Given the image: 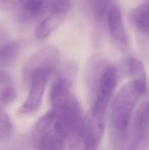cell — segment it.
I'll list each match as a JSON object with an SVG mask.
<instances>
[{
	"label": "cell",
	"instance_id": "cell-16",
	"mask_svg": "<svg viewBox=\"0 0 149 150\" xmlns=\"http://www.w3.org/2000/svg\"><path fill=\"white\" fill-rule=\"evenodd\" d=\"M98 139L95 137L91 130L85 124V131H84V138H83V150H97L98 146Z\"/></svg>",
	"mask_w": 149,
	"mask_h": 150
},
{
	"label": "cell",
	"instance_id": "cell-4",
	"mask_svg": "<svg viewBox=\"0 0 149 150\" xmlns=\"http://www.w3.org/2000/svg\"><path fill=\"white\" fill-rule=\"evenodd\" d=\"M59 63V52L52 45L43 46L36 50L23 67L22 76L24 83L28 85L34 77L49 75L56 69Z\"/></svg>",
	"mask_w": 149,
	"mask_h": 150
},
{
	"label": "cell",
	"instance_id": "cell-2",
	"mask_svg": "<svg viewBox=\"0 0 149 150\" xmlns=\"http://www.w3.org/2000/svg\"><path fill=\"white\" fill-rule=\"evenodd\" d=\"M89 82L94 93L93 104L86 125L100 142L107 120V112L117 83V69L100 55H93L89 63Z\"/></svg>",
	"mask_w": 149,
	"mask_h": 150
},
{
	"label": "cell",
	"instance_id": "cell-7",
	"mask_svg": "<svg viewBox=\"0 0 149 150\" xmlns=\"http://www.w3.org/2000/svg\"><path fill=\"white\" fill-rule=\"evenodd\" d=\"M49 79V75H39L31 80L30 83L28 84L29 94L25 102L18 109V115H33L39 110Z\"/></svg>",
	"mask_w": 149,
	"mask_h": 150
},
{
	"label": "cell",
	"instance_id": "cell-15",
	"mask_svg": "<svg viewBox=\"0 0 149 150\" xmlns=\"http://www.w3.org/2000/svg\"><path fill=\"white\" fill-rule=\"evenodd\" d=\"M12 130H13V124L11 117L3 107H0V142L9 140Z\"/></svg>",
	"mask_w": 149,
	"mask_h": 150
},
{
	"label": "cell",
	"instance_id": "cell-1",
	"mask_svg": "<svg viewBox=\"0 0 149 150\" xmlns=\"http://www.w3.org/2000/svg\"><path fill=\"white\" fill-rule=\"evenodd\" d=\"M51 110L55 115L53 130L66 148L76 150L83 142L86 120L79 99L66 77L54 80L50 90Z\"/></svg>",
	"mask_w": 149,
	"mask_h": 150
},
{
	"label": "cell",
	"instance_id": "cell-8",
	"mask_svg": "<svg viewBox=\"0 0 149 150\" xmlns=\"http://www.w3.org/2000/svg\"><path fill=\"white\" fill-rule=\"evenodd\" d=\"M106 26L114 43L123 50L127 49L129 46V37L124 25L121 7L117 2H114L110 7L106 20Z\"/></svg>",
	"mask_w": 149,
	"mask_h": 150
},
{
	"label": "cell",
	"instance_id": "cell-6",
	"mask_svg": "<svg viewBox=\"0 0 149 150\" xmlns=\"http://www.w3.org/2000/svg\"><path fill=\"white\" fill-rule=\"evenodd\" d=\"M71 3L66 0H49L48 13L38 24L35 36L38 40H43L58 29L68 16Z\"/></svg>",
	"mask_w": 149,
	"mask_h": 150
},
{
	"label": "cell",
	"instance_id": "cell-19",
	"mask_svg": "<svg viewBox=\"0 0 149 150\" xmlns=\"http://www.w3.org/2000/svg\"><path fill=\"white\" fill-rule=\"evenodd\" d=\"M2 41V36H1V33H0V42Z\"/></svg>",
	"mask_w": 149,
	"mask_h": 150
},
{
	"label": "cell",
	"instance_id": "cell-14",
	"mask_svg": "<svg viewBox=\"0 0 149 150\" xmlns=\"http://www.w3.org/2000/svg\"><path fill=\"white\" fill-rule=\"evenodd\" d=\"M54 122H55V115H54L53 111L50 109L47 113H45L43 117H40L35 124L34 130H33V138L36 140L38 137L47 133L48 131L52 130L54 127Z\"/></svg>",
	"mask_w": 149,
	"mask_h": 150
},
{
	"label": "cell",
	"instance_id": "cell-5",
	"mask_svg": "<svg viewBox=\"0 0 149 150\" xmlns=\"http://www.w3.org/2000/svg\"><path fill=\"white\" fill-rule=\"evenodd\" d=\"M149 143V101L141 103L135 111L124 150H143Z\"/></svg>",
	"mask_w": 149,
	"mask_h": 150
},
{
	"label": "cell",
	"instance_id": "cell-18",
	"mask_svg": "<svg viewBox=\"0 0 149 150\" xmlns=\"http://www.w3.org/2000/svg\"><path fill=\"white\" fill-rule=\"evenodd\" d=\"M22 0H0V10L9 11L16 10Z\"/></svg>",
	"mask_w": 149,
	"mask_h": 150
},
{
	"label": "cell",
	"instance_id": "cell-17",
	"mask_svg": "<svg viewBox=\"0 0 149 150\" xmlns=\"http://www.w3.org/2000/svg\"><path fill=\"white\" fill-rule=\"evenodd\" d=\"M16 96H18V92L11 86H7L2 89L0 91V107H3L13 102Z\"/></svg>",
	"mask_w": 149,
	"mask_h": 150
},
{
	"label": "cell",
	"instance_id": "cell-3",
	"mask_svg": "<svg viewBox=\"0 0 149 150\" xmlns=\"http://www.w3.org/2000/svg\"><path fill=\"white\" fill-rule=\"evenodd\" d=\"M147 77L131 78L113 95L109 108V120L114 142L124 150L129 129L138 101L147 89Z\"/></svg>",
	"mask_w": 149,
	"mask_h": 150
},
{
	"label": "cell",
	"instance_id": "cell-13",
	"mask_svg": "<svg viewBox=\"0 0 149 150\" xmlns=\"http://www.w3.org/2000/svg\"><path fill=\"white\" fill-rule=\"evenodd\" d=\"M37 150H64V144L55 134L54 130L48 131L36 139Z\"/></svg>",
	"mask_w": 149,
	"mask_h": 150
},
{
	"label": "cell",
	"instance_id": "cell-9",
	"mask_svg": "<svg viewBox=\"0 0 149 150\" xmlns=\"http://www.w3.org/2000/svg\"><path fill=\"white\" fill-rule=\"evenodd\" d=\"M114 0H83V8L89 18L98 26L106 24L108 12Z\"/></svg>",
	"mask_w": 149,
	"mask_h": 150
},
{
	"label": "cell",
	"instance_id": "cell-12",
	"mask_svg": "<svg viewBox=\"0 0 149 150\" xmlns=\"http://www.w3.org/2000/svg\"><path fill=\"white\" fill-rule=\"evenodd\" d=\"M20 53V44L14 40L0 42V67L11 64Z\"/></svg>",
	"mask_w": 149,
	"mask_h": 150
},
{
	"label": "cell",
	"instance_id": "cell-10",
	"mask_svg": "<svg viewBox=\"0 0 149 150\" xmlns=\"http://www.w3.org/2000/svg\"><path fill=\"white\" fill-rule=\"evenodd\" d=\"M130 23L136 32L145 38L149 35V0H144L137 5L129 16Z\"/></svg>",
	"mask_w": 149,
	"mask_h": 150
},
{
	"label": "cell",
	"instance_id": "cell-11",
	"mask_svg": "<svg viewBox=\"0 0 149 150\" xmlns=\"http://www.w3.org/2000/svg\"><path fill=\"white\" fill-rule=\"evenodd\" d=\"M48 7L46 0H22L16 8L18 16L23 22H31L40 18Z\"/></svg>",
	"mask_w": 149,
	"mask_h": 150
}]
</instances>
